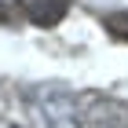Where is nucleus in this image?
<instances>
[{"instance_id":"f257e3e1","label":"nucleus","mask_w":128,"mask_h":128,"mask_svg":"<svg viewBox=\"0 0 128 128\" xmlns=\"http://www.w3.org/2000/svg\"><path fill=\"white\" fill-rule=\"evenodd\" d=\"M30 106L44 128H84L80 124V106L66 88H33Z\"/></svg>"},{"instance_id":"f03ea898","label":"nucleus","mask_w":128,"mask_h":128,"mask_svg":"<svg viewBox=\"0 0 128 128\" xmlns=\"http://www.w3.org/2000/svg\"><path fill=\"white\" fill-rule=\"evenodd\" d=\"M22 8H26V18H30L33 26H40V30H55V26L66 18L70 0H26Z\"/></svg>"},{"instance_id":"7ed1b4c3","label":"nucleus","mask_w":128,"mask_h":128,"mask_svg":"<svg viewBox=\"0 0 128 128\" xmlns=\"http://www.w3.org/2000/svg\"><path fill=\"white\" fill-rule=\"evenodd\" d=\"M106 33H110L114 40H124V44H128V11L106 15Z\"/></svg>"},{"instance_id":"20e7f679","label":"nucleus","mask_w":128,"mask_h":128,"mask_svg":"<svg viewBox=\"0 0 128 128\" xmlns=\"http://www.w3.org/2000/svg\"><path fill=\"white\" fill-rule=\"evenodd\" d=\"M8 22H11V8L0 0V26H8Z\"/></svg>"}]
</instances>
